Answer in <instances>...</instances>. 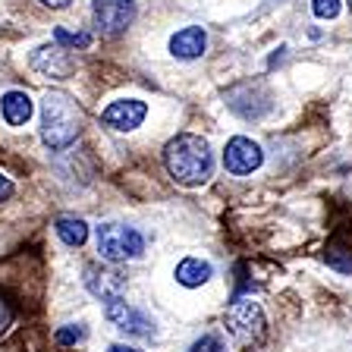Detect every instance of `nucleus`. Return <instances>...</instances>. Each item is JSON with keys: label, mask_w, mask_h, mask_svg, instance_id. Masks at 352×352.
<instances>
[{"label": "nucleus", "mask_w": 352, "mask_h": 352, "mask_svg": "<svg viewBox=\"0 0 352 352\" xmlns=\"http://www.w3.org/2000/svg\"><path fill=\"white\" fill-rule=\"evenodd\" d=\"M95 239L98 255L110 264L132 261V258H142V252H145V236L135 227H126V223H101Z\"/></svg>", "instance_id": "3"}, {"label": "nucleus", "mask_w": 352, "mask_h": 352, "mask_svg": "<svg viewBox=\"0 0 352 352\" xmlns=\"http://www.w3.org/2000/svg\"><path fill=\"white\" fill-rule=\"evenodd\" d=\"M189 352H223V343H220V337H214V333H205L201 340L192 343Z\"/></svg>", "instance_id": "20"}, {"label": "nucleus", "mask_w": 352, "mask_h": 352, "mask_svg": "<svg viewBox=\"0 0 352 352\" xmlns=\"http://www.w3.org/2000/svg\"><path fill=\"white\" fill-rule=\"evenodd\" d=\"M311 10H315L318 19H337L340 0H311Z\"/></svg>", "instance_id": "19"}, {"label": "nucleus", "mask_w": 352, "mask_h": 352, "mask_svg": "<svg viewBox=\"0 0 352 352\" xmlns=\"http://www.w3.org/2000/svg\"><path fill=\"white\" fill-rule=\"evenodd\" d=\"M54 230H57L60 239H63L66 245H73V249L85 245V239H88V223L82 217H57Z\"/></svg>", "instance_id": "15"}, {"label": "nucleus", "mask_w": 352, "mask_h": 352, "mask_svg": "<svg viewBox=\"0 0 352 352\" xmlns=\"http://www.w3.org/2000/svg\"><path fill=\"white\" fill-rule=\"evenodd\" d=\"M82 129V110L66 91H47L41 101V139L51 151H63Z\"/></svg>", "instance_id": "2"}, {"label": "nucleus", "mask_w": 352, "mask_h": 352, "mask_svg": "<svg viewBox=\"0 0 352 352\" xmlns=\"http://www.w3.org/2000/svg\"><path fill=\"white\" fill-rule=\"evenodd\" d=\"M54 41L66 51H73V47H88L91 44V35L88 32H66V29H54Z\"/></svg>", "instance_id": "16"}, {"label": "nucleus", "mask_w": 352, "mask_h": 352, "mask_svg": "<svg viewBox=\"0 0 352 352\" xmlns=\"http://www.w3.org/2000/svg\"><path fill=\"white\" fill-rule=\"evenodd\" d=\"M110 352H142V349H132V346H110Z\"/></svg>", "instance_id": "24"}, {"label": "nucleus", "mask_w": 352, "mask_h": 352, "mask_svg": "<svg viewBox=\"0 0 352 352\" xmlns=\"http://www.w3.org/2000/svg\"><path fill=\"white\" fill-rule=\"evenodd\" d=\"M164 164H167L170 176L183 186L208 183V176H211V170H214L208 142L201 139V135H192V132H183V135H176V139L167 142Z\"/></svg>", "instance_id": "1"}, {"label": "nucleus", "mask_w": 352, "mask_h": 352, "mask_svg": "<svg viewBox=\"0 0 352 352\" xmlns=\"http://www.w3.org/2000/svg\"><path fill=\"white\" fill-rule=\"evenodd\" d=\"M44 7H51V10H60V7H66V3H69V0H41Z\"/></svg>", "instance_id": "23"}, {"label": "nucleus", "mask_w": 352, "mask_h": 352, "mask_svg": "<svg viewBox=\"0 0 352 352\" xmlns=\"http://www.w3.org/2000/svg\"><path fill=\"white\" fill-rule=\"evenodd\" d=\"M104 315H107V321L113 324L117 330L132 333V337H151V333H154V321H151V318H148L142 308L129 305V302H123V299L107 302Z\"/></svg>", "instance_id": "8"}, {"label": "nucleus", "mask_w": 352, "mask_h": 352, "mask_svg": "<svg viewBox=\"0 0 352 352\" xmlns=\"http://www.w3.org/2000/svg\"><path fill=\"white\" fill-rule=\"evenodd\" d=\"M227 104H230V110L239 113V117L258 120L271 110V95L264 91L261 82H242V85H236L227 95Z\"/></svg>", "instance_id": "7"}, {"label": "nucleus", "mask_w": 352, "mask_h": 352, "mask_svg": "<svg viewBox=\"0 0 352 352\" xmlns=\"http://www.w3.org/2000/svg\"><path fill=\"white\" fill-rule=\"evenodd\" d=\"M324 258H327V264L330 267H337V271H343V274L352 271V252L343 249V245H330Z\"/></svg>", "instance_id": "17"}, {"label": "nucleus", "mask_w": 352, "mask_h": 352, "mask_svg": "<svg viewBox=\"0 0 352 352\" xmlns=\"http://www.w3.org/2000/svg\"><path fill=\"white\" fill-rule=\"evenodd\" d=\"M261 161H264L261 145H258V142H252V139H245V135L230 139L227 148H223V167H227L233 176L255 173V170L261 167Z\"/></svg>", "instance_id": "6"}, {"label": "nucleus", "mask_w": 352, "mask_h": 352, "mask_svg": "<svg viewBox=\"0 0 352 352\" xmlns=\"http://www.w3.org/2000/svg\"><path fill=\"white\" fill-rule=\"evenodd\" d=\"M85 286H88V293L95 296V299L113 302V299H123V293H126V277L117 271V267L88 264V267H85Z\"/></svg>", "instance_id": "10"}, {"label": "nucleus", "mask_w": 352, "mask_h": 352, "mask_svg": "<svg viewBox=\"0 0 352 352\" xmlns=\"http://www.w3.org/2000/svg\"><path fill=\"white\" fill-rule=\"evenodd\" d=\"M57 340L60 346H73V343H82L85 340V327H76V324H66V327L57 330Z\"/></svg>", "instance_id": "18"}, {"label": "nucleus", "mask_w": 352, "mask_h": 352, "mask_svg": "<svg viewBox=\"0 0 352 352\" xmlns=\"http://www.w3.org/2000/svg\"><path fill=\"white\" fill-rule=\"evenodd\" d=\"M10 324H13V308H10L7 302L0 299V330H7Z\"/></svg>", "instance_id": "21"}, {"label": "nucleus", "mask_w": 352, "mask_h": 352, "mask_svg": "<svg viewBox=\"0 0 352 352\" xmlns=\"http://www.w3.org/2000/svg\"><path fill=\"white\" fill-rule=\"evenodd\" d=\"M145 117H148L145 101H139V98H123V101H113L104 107L101 123L110 126V129H117V132H132L145 123Z\"/></svg>", "instance_id": "9"}, {"label": "nucleus", "mask_w": 352, "mask_h": 352, "mask_svg": "<svg viewBox=\"0 0 352 352\" xmlns=\"http://www.w3.org/2000/svg\"><path fill=\"white\" fill-rule=\"evenodd\" d=\"M32 66H35L38 73L44 76H54V79H66V76L73 73V57L66 47H41V51L32 57Z\"/></svg>", "instance_id": "12"}, {"label": "nucleus", "mask_w": 352, "mask_h": 352, "mask_svg": "<svg viewBox=\"0 0 352 352\" xmlns=\"http://www.w3.org/2000/svg\"><path fill=\"white\" fill-rule=\"evenodd\" d=\"M349 10H352V0H349Z\"/></svg>", "instance_id": "25"}, {"label": "nucleus", "mask_w": 352, "mask_h": 352, "mask_svg": "<svg viewBox=\"0 0 352 352\" xmlns=\"http://www.w3.org/2000/svg\"><path fill=\"white\" fill-rule=\"evenodd\" d=\"M91 16H95V25L104 38H117L135 19V0H95Z\"/></svg>", "instance_id": "5"}, {"label": "nucleus", "mask_w": 352, "mask_h": 352, "mask_svg": "<svg viewBox=\"0 0 352 352\" xmlns=\"http://www.w3.org/2000/svg\"><path fill=\"white\" fill-rule=\"evenodd\" d=\"M10 195H13V179L0 173V201H3V198H10Z\"/></svg>", "instance_id": "22"}, {"label": "nucleus", "mask_w": 352, "mask_h": 352, "mask_svg": "<svg viewBox=\"0 0 352 352\" xmlns=\"http://www.w3.org/2000/svg\"><path fill=\"white\" fill-rule=\"evenodd\" d=\"M208 47V35L201 25H186L170 38V54L179 60H198Z\"/></svg>", "instance_id": "11"}, {"label": "nucleus", "mask_w": 352, "mask_h": 352, "mask_svg": "<svg viewBox=\"0 0 352 352\" xmlns=\"http://www.w3.org/2000/svg\"><path fill=\"white\" fill-rule=\"evenodd\" d=\"M227 330L239 346L261 343L264 330H267L261 305H258L255 299H233L227 308Z\"/></svg>", "instance_id": "4"}, {"label": "nucleus", "mask_w": 352, "mask_h": 352, "mask_svg": "<svg viewBox=\"0 0 352 352\" xmlns=\"http://www.w3.org/2000/svg\"><path fill=\"white\" fill-rule=\"evenodd\" d=\"M211 277H214V267L208 261H201V258H183V261L176 264V283L189 286V289L208 283Z\"/></svg>", "instance_id": "14"}, {"label": "nucleus", "mask_w": 352, "mask_h": 352, "mask_svg": "<svg viewBox=\"0 0 352 352\" xmlns=\"http://www.w3.org/2000/svg\"><path fill=\"white\" fill-rule=\"evenodd\" d=\"M0 113L7 126H25L32 120V98L25 91H7L0 98Z\"/></svg>", "instance_id": "13"}]
</instances>
